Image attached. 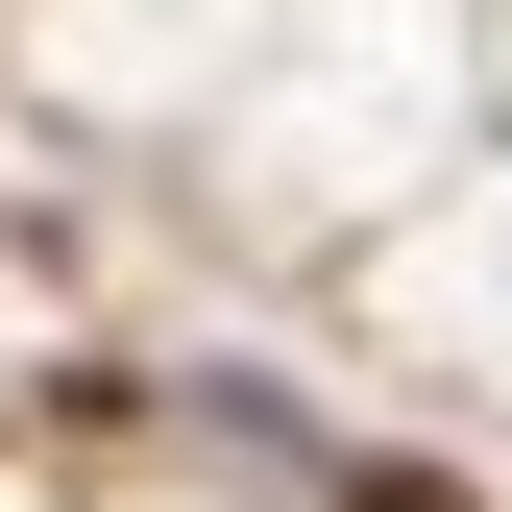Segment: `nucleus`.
<instances>
[{"mask_svg": "<svg viewBox=\"0 0 512 512\" xmlns=\"http://www.w3.org/2000/svg\"><path fill=\"white\" fill-rule=\"evenodd\" d=\"M342 512H464V488H415V464H342Z\"/></svg>", "mask_w": 512, "mask_h": 512, "instance_id": "nucleus-1", "label": "nucleus"}]
</instances>
